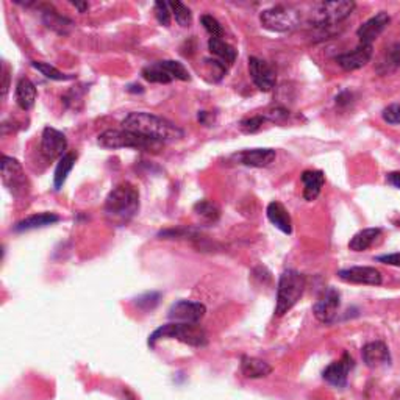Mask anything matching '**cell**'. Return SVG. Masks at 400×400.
Here are the masks:
<instances>
[{"instance_id":"6da1fadb","label":"cell","mask_w":400,"mask_h":400,"mask_svg":"<svg viewBox=\"0 0 400 400\" xmlns=\"http://www.w3.org/2000/svg\"><path fill=\"white\" fill-rule=\"evenodd\" d=\"M122 128L163 144L177 141L183 138L185 134L182 128L177 127L174 122L145 111H134L127 115L122 121Z\"/></svg>"},{"instance_id":"7a4b0ae2","label":"cell","mask_w":400,"mask_h":400,"mask_svg":"<svg viewBox=\"0 0 400 400\" xmlns=\"http://www.w3.org/2000/svg\"><path fill=\"white\" fill-rule=\"evenodd\" d=\"M139 211V191L130 182L116 185L106 196L104 213L105 219L115 227H123Z\"/></svg>"},{"instance_id":"3957f363","label":"cell","mask_w":400,"mask_h":400,"mask_svg":"<svg viewBox=\"0 0 400 400\" xmlns=\"http://www.w3.org/2000/svg\"><path fill=\"white\" fill-rule=\"evenodd\" d=\"M160 340H177L183 344L193 347H205L208 344V335L204 327L199 324H183V322H171L165 324L156 329L149 336L148 344L155 347L156 341Z\"/></svg>"},{"instance_id":"277c9868","label":"cell","mask_w":400,"mask_h":400,"mask_svg":"<svg viewBox=\"0 0 400 400\" xmlns=\"http://www.w3.org/2000/svg\"><path fill=\"white\" fill-rule=\"evenodd\" d=\"M305 275L294 269H286L281 272L277 285V302H275V316H285L290 309L301 301L305 291Z\"/></svg>"},{"instance_id":"5b68a950","label":"cell","mask_w":400,"mask_h":400,"mask_svg":"<svg viewBox=\"0 0 400 400\" xmlns=\"http://www.w3.org/2000/svg\"><path fill=\"white\" fill-rule=\"evenodd\" d=\"M97 144L104 149H139V150H149V149H158L163 143L158 141L149 139L145 137H141L138 133H133L130 130H105L97 137Z\"/></svg>"},{"instance_id":"8992f818","label":"cell","mask_w":400,"mask_h":400,"mask_svg":"<svg viewBox=\"0 0 400 400\" xmlns=\"http://www.w3.org/2000/svg\"><path fill=\"white\" fill-rule=\"evenodd\" d=\"M141 75H143L144 80H148L150 83L163 84L171 83L174 80L188 82L191 78L187 67L183 66V63H180V61L176 60H163L145 66L144 69L141 71Z\"/></svg>"},{"instance_id":"52a82bcc","label":"cell","mask_w":400,"mask_h":400,"mask_svg":"<svg viewBox=\"0 0 400 400\" xmlns=\"http://www.w3.org/2000/svg\"><path fill=\"white\" fill-rule=\"evenodd\" d=\"M298 21H301V16L297 11L291 7H283V5L264 10L260 14L261 25L266 30L277 33L291 32L298 25Z\"/></svg>"},{"instance_id":"ba28073f","label":"cell","mask_w":400,"mask_h":400,"mask_svg":"<svg viewBox=\"0 0 400 400\" xmlns=\"http://www.w3.org/2000/svg\"><path fill=\"white\" fill-rule=\"evenodd\" d=\"M0 174H2V182L5 187L14 197H22L28 193V178L21 163L13 156L3 155L0 163Z\"/></svg>"},{"instance_id":"9c48e42d","label":"cell","mask_w":400,"mask_h":400,"mask_svg":"<svg viewBox=\"0 0 400 400\" xmlns=\"http://www.w3.org/2000/svg\"><path fill=\"white\" fill-rule=\"evenodd\" d=\"M353 10H355V3L349 2V0H342V2L318 3L316 10H314L313 22L319 27L335 25L338 24V22L349 18Z\"/></svg>"},{"instance_id":"30bf717a","label":"cell","mask_w":400,"mask_h":400,"mask_svg":"<svg viewBox=\"0 0 400 400\" xmlns=\"http://www.w3.org/2000/svg\"><path fill=\"white\" fill-rule=\"evenodd\" d=\"M207 307L200 302L193 301H178L172 303L169 308L167 318L172 322H183V324H199L202 318L205 316Z\"/></svg>"},{"instance_id":"8fae6325","label":"cell","mask_w":400,"mask_h":400,"mask_svg":"<svg viewBox=\"0 0 400 400\" xmlns=\"http://www.w3.org/2000/svg\"><path fill=\"white\" fill-rule=\"evenodd\" d=\"M338 277L346 283L352 285H368L380 286L383 283L381 272L379 269L370 266H352L338 270Z\"/></svg>"},{"instance_id":"7c38bea8","label":"cell","mask_w":400,"mask_h":400,"mask_svg":"<svg viewBox=\"0 0 400 400\" xmlns=\"http://www.w3.org/2000/svg\"><path fill=\"white\" fill-rule=\"evenodd\" d=\"M67 139L63 133L56 128L46 127L41 134V154L46 160L52 161L66 155L67 152Z\"/></svg>"},{"instance_id":"4fadbf2b","label":"cell","mask_w":400,"mask_h":400,"mask_svg":"<svg viewBox=\"0 0 400 400\" xmlns=\"http://www.w3.org/2000/svg\"><path fill=\"white\" fill-rule=\"evenodd\" d=\"M249 72H250L252 82L255 83V86L260 89V91L263 93L272 91V88L275 86V82H277V75H275V71L272 69V66L261 58L250 56Z\"/></svg>"},{"instance_id":"5bb4252c","label":"cell","mask_w":400,"mask_h":400,"mask_svg":"<svg viewBox=\"0 0 400 400\" xmlns=\"http://www.w3.org/2000/svg\"><path fill=\"white\" fill-rule=\"evenodd\" d=\"M391 16L386 11H380L373 18L368 19L358 27L357 36L360 38V44H366V46H373V43L379 38L383 32L386 30V27L390 25Z\"/></svg>"},{"instance_id":"9a60e30c","label":"cell","mask_w":400,"mask_h":400,"mask_svg":"<svg viewBox=\"0 0 400 400\" xmlns=\"http://www.w3.org/2000/svg\"><path fill=\"white\" fill-rule=\"evenodd\" d=\"M341 305V296L335 288H329L324 296L314 303L313 313L319 322L322 324H331L336 318L338 308Z\"/></svg>"},{"instance_id":"2e32d148","label":"cell","mask_w":400,"mask_h":400,"mask_svg":"<svg viewBox=\"0 0 400 400\" xmlns=\"http://www.w3.org/2000/svg\"><path fill=\"white\" fill-rule=\"evenodd\" d=\"M352 368L353 358L347 352H344L338 362H333L327 366L322 373V377L327 383H330V385H333L336 388H344L347 385V377Z\"/></svg>"},{"instance_id":"e0dca14e","label":"cell","mask_w":400,"mask_h":400,"mask_svg":"<svg viewBox=\"0 0 400 400\" xmlns=\"http://www.w3.org/2000/svg\"><path fill=\"white\" fill-rule=\"evenodd\" d=\"M373 54H374L373 46L358 44V47H355L351 52L338 55L336 63L344 71H357L369 63L370 58H373Z\"/></svg>"},{"instance_id":"ac0fdd59","label":"cell","mask_w":400,"mask_h":400,"mask_svg":"<svg viewBox=\"0 0 400 400\" xmlns=\"http://www.w3.org/2000/svg\"><path fill=\"white\" fill-rule=\"evenodd\" d=\"M275 156L274 149H249V150H242L236 155V160L239 161V165L249 166V167H268L269 165H272Z\"/></svg>"},{"instance_id":"d6986e66","label":"cell","mask_w":400,"mask_h":400,"mask_svg":"<svg viewBox=\"0 0 400 400\" xmlns=\"http://www.w3.org/2000/svg\"><path fill=\"white\" fill-rule=\"evenodd\" d=\"M362 357L368 368H377V366L391 362L390 349L383 341H373L364 344L362 349Z\"/></svg>"},{"instance_id":"ffe728a7","label":"cell","mask_w":400,"mask_h":400,"mask_svg":"<svg viewBox=\"0 0 400 400\" xmlns=\"http://www.w3.org/2000/svg\"><path fill=\"white\" fill-rule=\"evenodd\" d=\"M266 216L269 222L277 227L280 232L285 235L292 233V219L286 208L280 204V202H270L266 208Z\"/></svg>"},{"instance_id":"44dd1931","label":"cell","mask_w":400,"mask_h":400,"mask_svg":"<svg viewBox=\"0 0 400 400\" xmlns=\"http://www.w3.org/2000/svg\"><path fill=\"white\" fill-rule=\"evenodd\" d=\"M301 178L303 183V199H305L307 202L316 200L325 183L324 172L322 171H303Z\"/></svg>"},{"instance_id":"7402d4cb","label":"cell","mask_w":400,"mask_h":400,"mask_svg":"<svg viewBox=\"0 0 400 400\" xmlns=\"http://www.w3.org/2000/svg\"><path fill=\"white\" fill-rule=\"evenodd\" d=\"M241 373L246 379H252V380L264 379V377L272 374V366L266 362H263V360L260 358L244 355V357L241 358Z\"/></svg>"},{"instance_id":"603a6c76","label":"cell","mask_w":400,"mask_h":400,"mask_svg":"<svg viewBox=\"0 0 400 400\" xmlns=\"http://www.w3.org/2000/svg\"><path fill=\"white\" fill-rule=\"evenodd\" d=\"M60 221V216L55 213H38L32 214L25 219H22L18 224L14 225V232H28V230H36L43 227H49V225H54Z\"/></svg>"},{"instance_id":"cb8c5ba5","label":"cell","mask_w":400,"mask_h":400,"mask_svg":"<svg viewBox=\"0 0 400 400\" xmlns=\"http://www.w3.org/2000/svg\"><path fill=\"white\" fill-rule=\"evenodd\" d=\"M16 104L19 105L21 110L28 111L32 110L33 106H35L36 102V86L32 83V80H28V78H21L16 84Z\"/></svg>"},{"instance_id":"d4e9b609","label":"cell","mask_w":400,"mask_h":400,"mask_svg":"<svg viewBox=\"0 0 400 400\" xmlns=\"http://www.w3.org/2000/svg\"><path fill=\"white\" fill-rule=\"evenodd\" d=\"M381 228L374 227V228H363L360 230L358 233L353 235V238L349 242V249L353 252H366L373 247L377 239L381 236Z\"/></svg>"},{"instance_id":"484cf974","label":"cell","mask_w":400,"mask_h":400,"mask_svg":"<svg viewBox=\"0 0 400 400\" xmlns=\"http://www.w3.org/2000/svg\"><path fill=\"white\" fill-rule=\"evenodd\" d=\"M41 13H43V21L49 28H52L54 32L60 33V35H67L72 27V22L69 19L63 18V16L58 14L54 7L50 5H44L41 7Z\"/></svg>"},{"instance_id":"4316f807","label":"cell","mask_w":400,"mask_h":400,"mask_svg":"<svg viewBox=\"0 0 400 400\" xmlns=\"http://www.w3.org/2000/svg\"><path fill=\"white\" fill-rule=\"evenodd\" d=\"M75 161H77L75 152H67L66 155H63L58 160V165H56L55 172H54V187L56 191H60L61 188H63V185L67 180V176H69L71 171L75 166Z\"/></svg>"},{"instance_id":"83f0119b","label":"cell","mask_w":400,"mask_h":400,"mask_svg":"<svg viewBox=\"0 0 400 400\" xmlns=\"http://www.w3.org/2000/svg\"><path fill=\"white\" fill-rule=\"evenodd\" d=\"M399 66H400V44L396 43L385 49L379 64H377V72H379L380 75H388L396 71Z\"/></svg>"},{"instance_id":"f1b7e54d","label":"cell","mask_w":400,"mask_h":400,"mask_svg":"<svg viewBox=\"0 0 400 400\" xmlns=\"http://www.w3.org/2000/svg\"><path fill=\"white\" fill-rule=\"evenodd\" d=\"M208 50H210V54L216 56L217 60L224 61L225 64L235 63L236 56H238L236 49L233 46H230L228 43H225L221 38H210V41H208Z\"/></svg>"},{"instance_id":"f546056e","label":"cell","mask_w":400,"mask_h":400,"mask_svg":"<svg viewBox=\"0 0 400 400\" xmlns=\"http://www.w3.org/2000/svg\"><path fill=\"white\" fill-rule=\"evenodd\" d=\"M194 213L200 217V221H204L205 224H216L219 219H221V208H219L214 202L211 200H199L194 205Z\"/></svg>"},{"instance_id":"4dcf8cb0","label":"cell","mask_w":400,"mask_h":400,"mask_svg":"<svg viewBox=\"0 0 400 400\" xmlns=\"http://www.w3.org/2000/svg\"><path fill=\"white\" fill-rule=\"evenodd\" d=\"M32 67H35L38 72H41V74L49 78V80H54V82H66V80H74V75H69V74H64V72H61L56 69L55 66H52L50 63H44V61H33Z\"/></svg>"},{"instance_id":"1f68e13d","label":"cell","mask_w":400,"mask_h":400,"mask_svg":"<svg viewBox=\"0 0 400 400\" xmlns=\"http://www.w3.org/2000/svg\"><path fill=\"white\" fill-rule=\"evenodd\" d=\"M169 7H171L174 18H176L177 24L180 27L191 25V22H193V13H191V10L187 7V5L182 2H169Z\"/></svg>"},{"instance_id":"d6a6232c","label":"cell","mask_w":400,"mask_h":400,"mask_svg":"<svg viewBox=\"0 0 400 400\" xmlns=\"http://www.w3.org/2000/svg\"><path fill=\"white\" fill-rule=\"evenodd\" d=\"M161 296L158 292H145V294L134 298V305L143 309V311H149L154 309L160 303Z\"/></svg>"},{"instance_id":"836d02e7","label":"cell","mask_w":400,"mask_h":400,"mask_svg":"<svg viewBox=\"0 0 400 400\" xmlns=\"http://www.w3.org/2000/svg\"><path fill=\"white\" fill-rule=\"evenodd\" d=\"M200 22L211 38H222L224 35L222 25L216 18H213L211 14H204L200 18Z\"/></svg>"},{"instance_id":"e575fe53","label":"cell","mask_w":400,"mask_h":400,"mask_svg":"<svg viewBox=\"0 0 400 400\" xmlns=\"http://www.w3.org/2000/svg\"><path fill=\"white\" fill-rule=\"evenodd\" d=\"M266 121L268 119L264 117V115L246 117V119H242L239 122V128H241L242 133H255V132L260 130V128L263 127V123Z\"/></svg>"},{"instance_id":"d590c367","label":"cell","mask_w":400,"mask_h":400,"mask_svg":"<svg viewBox=\"0 0 400 400\" xmlns=\"http://www.w3.org/2000/svg\"><path fill=\"white\" fill-rule=\"evenodd\" d=\"M169 8H171V7H169V3H166V2H156L154 5L155 18H156V21L160 22L161 25H165V27L171 25V13H172V11Z\"/></svg>"},{"instance_id":"8d00e7d4","label":"cell","mask_w":400,"mask_h":400,"mask_svg":"<svg viewBox=\"0 0 400 400\" xmlns=\"http://www.w3.org/2000/svg\"><path fill=\"white\" fill-rule=\"evenodd\" d=\"M383 121L390 126H400V105L392 104L390 106H386L385 110L381 113Z\"/></svg>"},{"instance_id":"74e56055","label":"cell","mask_w":400,"mask_h":400,"mask_svg":"<svg viewBox=\"0 0 400 400\" xmlns=\"http://www.w3.org/2000/svg\"><path fill=\"white\" fill-rule=\"evenodd\" d=\"M377 261H380L383 264H390V266L400 268V252H397V253H390V255H380V257H377Z\"/></svg>"},{"instance_id":"f35d334b","label":"cell","mask_w":400,"mask_h":400,"mask_svg":"<svg viewBox=\"0 0 400 400\" xmlns=\"http://www.w3.org/2000/svg\"><path fill=\"white\" fill-rule=\"evenodd\" d=\"M352 102V94L349 93V91H342L336 95V105H341V106H344V105H349Z\"/></svg>"},{"instance_id":"ab89813d","label":"cell","mask_w":400,"mask_h":400,"mask_svg":"<svg viewBox=\"0 0 400 400\" xmlns=\"http://www.w3.org/2000/svg\"><path fill=\"white\" fill-rule=\"evenodd\" d=\"M386 182L396 189H400V172H390L386 177Z\"/></svg>"},{"instance_id":"60d3db41","label":"cell","mask_w":400,"mask_h":400,"mask_svg":"<svg viewBox=\"0 0 400 400\" xmlns=\"http://www.w3.org/2000/svg\"><path fill=\"white\" fill-rule=\"evenodd\" d=\"M2 74H3V84H2V97H5L8 93V69H7V66L3 64V69H2Z\"/></svg>"},{"instance_id":"b9f144b4","label":"cell","mask_w":400,"mask_h":400,"mask_svg":"<svg viewBox=\"0 0 400 400\" xmlns=\"http://www.w3.org/2000/svg\"><path fill=\"white\" fill-rule=\"evenodd\" d=\"M208 117H210V113L199 111V115H197V121H199L200 123H204V126H208Z\"/></svg>"},{"instance_id":"7bdbcfd3","label":"cell","mask_w":400,"mask_h":400,"mask_svg":"<svg viewBox=\"0 0 400 400\" xmlns=\"http://www.w3.org/2000/svg\"><path fill=\"white\" fill-rule=\"evenodd\" d=\"M127 89L130 93H143L144 91L143 86H139V84H130V86H128Z\"/></svg>"},{"instance_id":"ee69618b","label":"cell","mask_w":400,"mask_h":400,"mask_svg":"<svg viewBox=\"0 0 400 400\" xmlns=\"http://www.w3.org/2000/svg\"><path fill=\"white\" fill-rule=\"evenodd\" d=\"M72 5H74L75 8H78V11H80V13H84V11H86L89 8L88 3H77V2H74Z\"/></svg>"},{"instance_id":"f6af8a7d","label":"cell","mask_w":400,"mask_h":400,"mask_svg":"<svg viewBox=\"0 0 400 400\" xmlns=\"http://www.w3.org/2000/svg\"><path fill=\"white\" fill-rule=\"evenodd\" d=\"M391 400H400V388L399 390L392 394V399Z\"/></svg>"},{"instance_id":"bcb514c9","label":"cell","mask_w":400,"mask_h":400,"mask_svg":"<svg viewBox=\"0 0 400 400\" xmlns=\"http://www.w3.org/2000/svg\"><path fill=\"white\" fill-rule=\"evenodd\" d=\"M396 224H397V227L400 228V221H396Z\"/></svg>"}]
</instances>
